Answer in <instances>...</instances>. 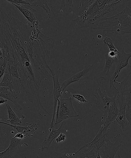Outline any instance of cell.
I'll use <instances>...</instances> for the list:
<instances>
[{
	"label": "cell",
	"mask_w": 131,
	"mask_h": 158,
	"mask_svg": "<svg viewBox=\"0 0 131 158\" xmlns=\"http://www.w3.org/2000/svg\"><path fill=\"white\" fill-rule=\"evenodd\" d=\"M122 2L119 1H81L79 15L72 21L81 28L87 27L95 29L99 21L104 15L117 8V5Z\"/></svg>",
	"instance_id": "1"
},
{
	"label": "cell",
	"mask_w": 131,
	"mask_h": 158,
	"mask_svg": "<svg viewBox=\"0 0 131 158\" xmlns=\"http://www.w3.org/2000/svg\"><path fill=\"white\" fill-rule=\"evenodd\" d=\"M96 29L119 35L131 33V9L126 6L114 16L105 17L100 20Z\"/></svg>",
	"instance_id": "2"
},
{
	"label": "cell",
	"mask_w": 131,
	"mask_h": 158,
	"mask_svg": "<svg viewBox=\"0 0 131 158\" xmlns=\"http://www.w3.org/2000/svg\"><path fill=\"white\" fill-rule=\"evenodd\" d=\"M57 100L58 105L55 121V125H58L67 119L79 116V114L76 112L73 107L71 97L63 98L61 97Z\"/></svg>",
	"instance_id": "3"
},
{
	"label": "cell",
	"mask_w": 131,
	"mask_h": 158,
	"mask_svg": "<svg viewBox=\"0 0 131 158\" xmlns=\"http://www.w3.org/2000/svg\"><path fill=\"white\" fill-rule=\"evenodd\" d=\"M114 142H112L107 137L105 142L99 149L100 155L102 158H115L117 153L119 151L123 142V137L118 134L113 138Z\"/></svg>",
	"instance_id": "4"
},
{
	"label": "cell",
	"mask_w": 131,
	"mask_h": 158,
	"mask_svg": "<svg viewBox=\"0 0 131 158\" xmlns=\"http://www.w3.org/2000/svg\"><path fill=\"white\" fill-rule=\"evenodd\" d=\"M131 57V53H127L123 49L121 52H119L118 53L117 59L116 64V67L114 72L111 78L110 81V89L114 88L117 92V94H119L120 91L115 87L114 83H116L118 85H121L124 82L125 80L122 82H118L116 81L117 79L119 77L121 71L124 68L127 67L129 65V59Z\"/></svg>",
	"instance_id": "5"
},
{
	"label": "cell",
	"mask_w": 131,
	"mask_h": 158,
	"mask_svg": "<svg viewBox=\"0 0 131 158\" xmlns=\"http://www.w3.org/2000/svg\"><path fill=\"white\" fill-rule=\"evenodd\" d=\"M96 91V94H94L96 99V106L104 114L106 118L108 114L110 105L115 102L117 96L115 94L113 97H109L107 92L105 90L101 91L100 87L97 88Z\"/></svg>",
	"instance_id": "6"
},
{
	"label": "cell",
	"mask_w": 131,
	"mask_h": 158,
	"mask_svg": "<svg viewBox=\"0 0 131 158\" xmlns=\"http://www.w3.org/2000/svg\"><path fill=\"white\" fill-rule=\"evenodd\" d=\"M49 71L51 74L52 80L54 83L53 91V96L54 98V105L53 114H52V118L51 123H50V127L49 131H50L54 128V123H55V116L56 114L57 105H58V99L62 97V91L61 87V83L59 81V73L55 72L51 69H50Z\"/></svg>",
	"instance_id": "7"
},
{
	"label": "cell",
	"mask_w": 131,
	"mask_h": 158,
	"mask_svg": "<svg viewBox=\"0 0 131 158\" xmlns=\"http://www.w3.org/2000/svg\"><path fill=\"white\" fill-rule=\"evenodd\" d=\"M117 98L119 103V111L116 120L113 122V123L117 125L123 131H126V127L129 124L126 118L127 105L125 96L121 91L119 94H117Z\"/></svg>",
	"instance_id": "8"
},
{
	"label": "cell",
	"mask_w": 131,
	"mask_h": 158,
	"mask_svg": "<svg viewBox=\"0 0 131 158\" xmlns=\"http://www.w3.org/2000/svg\"><path fill=\"white\" fill-rule=\"evenodd\" d=\"M73 7V1H62L61 8L58 10H55L54 7H51L54 18L57 23L59 24L68 15L70 9Z\"/></svg>",
	"instance_id": "9"
},
{
	"label": "cell",
	"mask_w": 131,
	"mask_h": 158,
	"mask_svg": "<svg viewBox=\"0 0 131 158\" xmlns=\"http://www.w3.org/2000/svg\"><path fill=\"white\" fill-rule=\"evenodd\" d=\"M108 133L107 131H103L102 128H101L95 136L94 138L91 142L81 147L76 152H78L81 151L84 148H88V149L92 147L93 148H96L97 149L99 150L101 147L104 144L106 139L108 137Z\"/></svg>",
	"instance_id": "10"
},
{
	"label": "cell",
	"mask_w": 131,
	"mask_h": 158,
	"mask_svg": "<svg viewBox=\"0 0 131 158\" xmlns=\"http://www.w3.org/2000/svg\"><path fill=\"white\" fill-rule=\"evenodd\" d=\"M94 67L93 64H89L87 67L82 71L72 76L69 78L65 80L63 83H61V87L62 93L64 92L65 89L69 85L75 82H79L82 80L87 75L90 71L93 69Z\"/></svg>",
	"instance_id": "11"
},
{
	"label": "cell",
	"mask_w": 131,
	"mask_h": 158,
	"mask_svg": "<svg viewBox=\"0 0 131 158\" xmlns=\"http://www.w3.org/2000/svg\"><path fill=\"white\" fill-rule=\"evenodd\" d=\"M66 124V122L64 121L63 122L58 129H55L54 128L52 129L49 133V135L42 142L41 149L42 151H44L46 149H49L51 144L54 140L56 139L61 133H63L65 131L64 126Z\"/></svg>",
	"instance_id": "12"
},
{
	"label": "cell",
	"mask_w": 131,
	"mask_h": 158,
	"mask_svg": "<svg viewBox=\"0 0 131 158\" xmlns=\"http://www.w3.org/2000/svg\"><path fill=\"white\" fill-rule=\"evenodd\" d=\"M0 97L10 101L20 110L22 109V107L20 106L17 102L16 99L18 97L15 92L14 89H12L9 88L0 86Z\"/></svg>",
	"instance_id": "13"
},
{
	"label": "cell",
	"mask_w": 131,
	"mask_h": 158,
	"mask_svg": "<svg viewBox=\"0 0 131 158\" xmlns=\"http://www.w3.org/2000/svg\"><path fill=\"white\" fill-rule=\"evenodd\" d=\"M119 110L118 109L115 102L110 105L108 116L106 118L105 122L101 127L103 131H107L109 127L113 123L117 118L119 113Z\"/></svg>",
	"instance_id": "14"
},
{
	"label": "cell",
	"mask_w": 131,
	"mask_h": 158,
	"mask_svg": "<svg viewBox=\"0 0 131 158\" xmlns=\"http://www.w3.org/2000/svg\"><path fill=\"white\" fill-rule=\"evenodd\" d=\"M15 7L18 9V10L21 11L25 17L27 19L30 23H32V24L38 21L37 17L35 15V12H37L35 9L33 8L24 7L22 5L18 6L16 5H14Z\"/></svg>",
	"instance_id": "15"
},
{
	"label": "cell",
	"mask_w": 131,
	"mask_h": 158,
	"mask_svg": "<svg viewBox=\"0 0 131 158\" xmlns=\"http://www.w3.org/2000/svg\"><path fill=\"white\" fill-rule=\"evenodd\" d=\"M105 64L101 73L100 78L102 80H105L106 78L109 75L110 73V69L114 63H116L117 58H112L109 56L108 54H106L105 55Z\"/></svg>",
	"instance_id": "16"
},
{
	"label": "cell",
	"mask_w": 131,
	"mask_h": 158,
	"mask_svg": "<svg viewBox=\"0 0 131 158\" xmlns=\"http://www.w3.org/2000/svg\"><path fill=\"white\" fill-rule=\"evenodd\" d=\"M13 82V78L10 73L8 65L7 64L6 72L3 76L2 80L0 83V86L9 88L14 89Z\"/></svg>",
	"instance_id": "17"
},
{
	"label": "cell",
	"mask_w": 131,
	"mask_h": 158,
	"mask_svg": "<svg viewBox=\"0 0 131 158\" xmlns=\"http://www.w3.org/2000/svg\"><path fill=\"white\" fill-rule=\"evenodd\" d=\"M76 158H102L100 155L99 150L93 148L88 152L85 153L81 151L75 152Z\"/></svg>",
	"instance_id": "18"
},
{
	"label": "cell",
	"mask_w": 131,
	"mask_h": 158,
	"mask_svg": "<svg viewBox=\"0 0 131 158\" xmlns=\"http://www.w3.org/2000/svg\"><path fill=\"white\" fill-rule=\"evenodd\" d=\"M0 123L3 124L7 125L8 126L11 127L14 129L16 130L18 133H21L24 135H29V133L32 132V130L34 129V127L32 125V124L27 126H20L19 125H14L10 124V123H6V122L1 121Z\"/></svg>",
	"instance_id": "19"
},
{
	"label": "cell",
	"mask_w": 131,
	"mask_h": 158,
	"mask_svg": "<svg viewBox=\"0 0 131 158\" xmlns=\"http://www.w3.org/2000/svg\"><path fill=\"white\" fill-rule=\"evenodd\" d=\"M6 107L8 114V119L7 120L10 124L14 125H19L22 123L21 119L18 118V117L15 114L13 110L11 108L8 104L6 105Z\"/></svg>",
	"instance_id": "20"
},
{
	"label": "cell",
	"mask_w": 131,
	"mask_h": 158,
	"mask_svg": "<svg viewBox=\"0 0 131 158\" xmlns=\"http://www.w3.org/2000/svg\"><path fill=\"white\" fill-rule=\"evenodd\" d=\"M30 3V6H36L42 8L49 16H50V10L49 9L47 1H29Z\"/></svg>",
	"instance_id": "21"
},
{
	"label": "cell",
	"mask_w": 131,
	"mask_h": 158,
	"mask_svg": "<svg viewBox=\"0 0 131 158\" xmlns=\"http://www.w3.org/2000/svg\"><path fill=\"white\" fill-rule=\"evenodd\" d=\"M49 158H76V154L75 152L68 154L55 152Z\"/></svg>",
	"instance_id": "22"
},
{
	"label": "cell",
	"mask_w": 131,
	"mask_h": 158,
	"mask_svg": "<svg viewBox=\"0 0 131 158\" xmlns=\"http://www.w3.org/2000/svg\"><path fill=\"white\" fill-rule=\"evenodd\" d=\"M125 96L127 107H131V85L121 91Z\"/></svg>",
	"instance_id": "23"
},
{
	"label": "cell",
	"mask_w": 131,
	"mask_h": 158,
	"mask_svg": "<svg viewBox=\"0 0 131 158\" xmlns=\"http://www.w3.org/2000/svg\"><path fill=\"white\" fill-rule=\"evenodd\" d=\"M103 43L106 46L109 48L110 51H114V52H118V51L114 45L113 41L109 37H105L103 40Z\"/></svg>",
	"instance_id": "24"
},
{
	"label": "cell",
	"mask_w": 131,
	"mask_h": 158,
	"mask_svg": "<svg viewBox=\"0 0 131 158\" xmlns=\"http://www.w3.org/2000/svg\"><path fill=\"white\" fill-rule=\"evenodd\" d=\"M9 3L12 5H22V4H27L29 6L30 5V3L29 1H24V0H8L7 1Z\"/></svg>",
	"instance_id": "25"
},
{
	"label": "cell",
	"mask_w": 131,
	"mask_h": 158,
	"mask_svg": "<svg viewBox=\"0 0 131 158\" xmlns=\"http://www.w3.org/2000/svg\"><path fill=\"white\" fill-rule=\"evenodd\" d=\"M72 96H73L74 98L78 101L80 104L81 103H87L88 102V101L86 100L84 96L81 95V94H74Z\"/></svg>",
	"instance_id": "26"
},
{
	"label": "cell",
	"mask_w": 131,
	"mask_h": 158,
	"mask_svg": "<svg viewBox=\"0 0 131 158\" xmlns=\"http://www.w3.org/2000/svg\"><path fill=\"white\" fill-rule=\"evenodd\" d=\"M7 63V61L4 60V63H3V64H1V66H0V78H2V77H3L5 72H6Z\"/></svg>",
	"instance_id": "27"
},
{
	"label": "cell",
	"mask_w": 131,
	"mask_h": 158,
	"mask_svg": "<svg viewBox=\"0 0 131 158\" xmlns=\"http://www.w3.org/2000/svg\"><path fill=\"white\" fill-rule=\"evenodd\" d=\"M126 118L129 124L131 126V107H127L126 109Z\"/></svg>",
	"instance_id": "28"
},
{
	"label": "cell",
	"mask_w": 131,
	"mask_h": 158,
	"mask_svg": "<svg viewBox=\"0 0 131 158\" xmlns=\"http://www.w3.org/2000/svg\"><path fill=\"white\" fill-rule=\"evenodd\" d=\"M66 135L64 133H61L59 136L55 139L57 143H60L61 142H64L66 140Z\"/></svg>",
	"instance_id": "29"
},
{
	"label": "cell",
	"mask_w": 131,
	"mask_h": 158,
	"mask_svg": "<svg viewBox=\"0 0 131 158\" xmlns=\"http://www.w3.org/2000/svg\"><path fill=\"white\" fill-rule=\"evenodd\" d=\"M33 135L30 134L29 135H26L24 134H21V133H18V134H15L14 137L15 138L21 139V140H24V139L27 138V137H31L33 136Z\"/></svg>",
	"instance_id": "30"
},
{
	"label": "cell",
	"mask_w": 131,
	"mask_h": 158,
	"mask_svg": "<svg viewBox=\"0 0 131 158\" xmlns=\"http://www.w3.org/2000/svg\"><path fill=\"white\" fill-rule=\"evenodd\" d=\"M7 100L3 98L0 97V105H2L7 102Z\"/></svg>",
	"instance_id": "31"
},
{
	"label": "cell",
	"mask_w": 131,
	"mask_h": 158,
	"mask_svg": "<svg viewBox=\"0 0 131 158\" xmlns=\"http://www.w3.org/2000/svg\"><path fill=\"white\" fill-rule=\"evenodd\" d=\"M115 158H122L121 157V156H120L119 151L117 153L116 156H115Z\"/></svg>",
	"instance_id": "32"
},
{
	"label": "cell",
	"mask_w": 131,
	"mask_h": 158,
	"mask_svg": "<svg viewBox=\"0 0 131 158\" xmlns=\"http://www.w3.org/2000/svg\"><path fill=\"white\" fill-rule=\"evenodd\" d=\"M37 158H40L39 157H38V156H37Z\"/></svg>",
	"instance_id": "33"
},
{
	"label": "cell",
	"mask_w": 131,
	"mask_h": 158,
	"mask_svg": "<svg viewBox=\"0 0 131 158\" xmlns=\"http://www.w3.org/2000/svg\"><path fill=\"white\" fill-rule=\"evenodd\" d=\"M129 1V2H131V0H129V1Z\"/></svg>",
	"instance_id": "34"
},
{
	"label": "cell",
	"mask_w": 131,
	"mask_h": 158,
	"mask_svg": "<svg viewBox=\"0 0 131 158\" xmlns=\"http://www.w3.org/2000/svg\"><path fill=\"white\" fill-rule=\"evenodd\" d=\"M131 74V72H130V74H129V75H130Z\"/></svg>",
	"instance_id": "35"
}]
</instances>
